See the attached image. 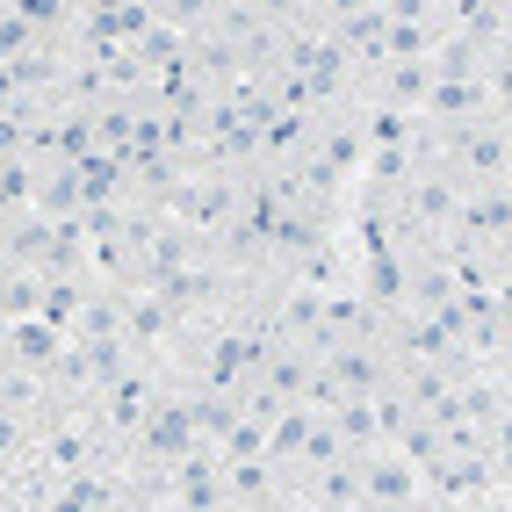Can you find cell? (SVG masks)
Returning <instances> with one entry per match:
<instances>
[{"label": "cell", "mask_w": 512, "mask_h": 512, "mask_svg": "<svg viewBox=\"0 0 512 512\" xmlns=\"http://www.w3.org/2000/svg\"><path fill=\"white\" fill-rule=\"evenodd\" d=\"M426 166H440L455 188H505L512 181V138H505V123L426 130Z\"/></svg>", "instance_id": "obj_1"}, {"label": "cell", "mask_w": 512, "mask_h": 512, "mask_svg": "<svg viewBox=\"0 0 512 512\" xmlns=\"http://www.w3.org/2000/svg\"><path fill=\"white\" fill-rule=\"evenodd\" d=\"M404 505L426 512V462H412L390 440H375L361 455V512H404Z\"/></svg>", "instance_id": "obj_3"}, {"label": "cell", "mask_w": 512, "mask_h": 512, "mask_svg": "<svg viewBox=\"0 0 512 512\" xmlns=\"http://www.w3.org/2000/svg\"><path fill=\"white\" fill-rule=\"evenodd\" d=\"M174 383V375H166L159 361H145V354H123V368L109 375V383L94 390V412H101V433H109V448L123 455V440L138 433V419L159 404V390Z\"/></svg>", "instance_id": "obj_2"}]
</instances>
